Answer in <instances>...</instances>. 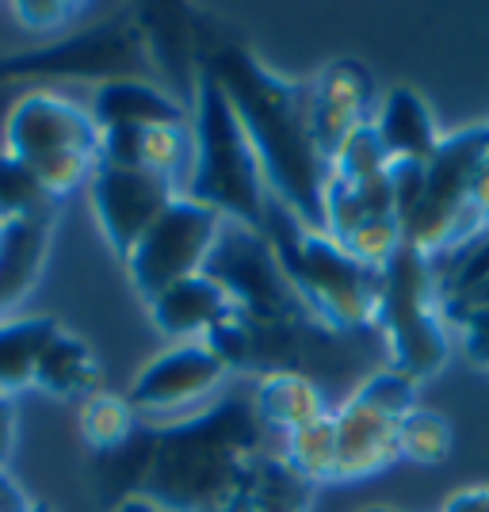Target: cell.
<instances>
[{
  "instance_id": "1",
  "label": "cell",
  "mask_w": 489,
  "mask_h": 512,
  "mask_svg": "<svg viewBox=\"0 0 489 512\" xmlns=\"http://www.w3.org/2000/svg\"><path fill=\"white\" fill-rule=\"evenodd\" d=\"M211 77L230 96L237 119L253 142L268 195L291 214H298L306 226L325 230L329 161L321 157L314 130H310L306 85L268 73L245 50L222 54Z\"/></svg>"
},
{
  "instance_id": "2",
  "label": "cell",
  "mask_w": 489,
  "mask_h": 512,
  "mask_svg": "<svg viewBox=\"0 0 489 512\" xmlns=\"http://www.w3.org/2000/svg\"><path fill=\"white\" fill-rule=\"evenodd\" d=\"M260 234L268 237L306 321L333 333H352L379 321L383 272L363 268L337 237L306 226L276 199L264 211Z\"/></svg>"
},
{
  "instance_id": "3",
  "label": "cell",
  "mask_w": 489,
  "mask_h": 512,
  "mask_svg": "<svg viewBox=\"0 0 489 512\" xmlns=\"http://www.w3.org/2000/svg\"><path fill=\"white\" fill-rule=\"evenodd\" d=\"M234 406H211L184 425L161 428L149 497L172 512H214L256 459L253 425Z\"/></svg>"
},
{
  "instance_id": "4",
  "label": "cell",
  "mask_w": 489,
  "mask_h": 512,
  "mask_svg": "<svg viewBox=\"0 0 489 512\" xmlns=\"http://www.w3.org/2000/svg\"><path fill=\"white\" fill-rule=\"evenodd\" d=\"M195 161L192 176L184 184V195H192L199 203H207L226 222L256 226L264 222V211L272 203L264 172L256 161V150L249 134L237 119L230 96L222 85L207 77L199 85V107H195Z\"/></svg>"
},
{
  "instance_id": "5",
  "label": "cell",
  "mask_w": 489,
  "mask_h": 512,
  "mask_svg": "<svg viewBox=\"0 0 489 512\" xmlns=\"http://www.w3.org/2000/svg\"><path fill=\"white\" fill-rule=\"evenodd\" d=\"M375 325H383L394 371L409 375L413 383L444 371L447 356H451V337H447V321L440 299H436V279H432L428 260L405 249L386 268Z\"/></svg>"
},
{
  "instance_id": "6",
  "label": "cell",
  "mask_w": 489,
  "mask_h": 512,
  "mask_svg": "<svg viewBox=\"0 0 489 512\" xmlns=\"http://www.w3.org/2000/svg\"><path fill=\"white\" fill-rule=\"evenodd\" d=\"M222 230H226L222 214L192 199V195H176L169 211L161 214L146 230V237L123 256L134 291L149 302L172 283L207 272Z\"/></svg>"
},
{
  "instance_id": "7",
  "label": "cell",
  "mask_w": 489,
  "mask_h": 512,
  "mask_svg": "<svg viewBox=\"0 0 489 512\" xmlns=\"http://www.w3.org/2000/svg\"><path fill=\"white\" fill-rule=\"evenodd\" d=\"M226 379H230V363L222 360L211 344L180 341L157 352L134 375L127 402L149 425L172 428L207 413Z\"/></svg>"
},
{
  "instance_id": "8",
  "label": "cell",
  "mask_w": 489,
  "mask_h": 512,
  "mask_svg": "<svg viewBox=\"0 0 489 512\" xmlns=\"http://www.w3.org/2000/svg\"><path fill=\"white\" fill-rule=\"evenodd\" d=\"M207 276L218 279L226 287V295L234 299L237 314H245L256 325H287L291 329V318H306L268 237L256 226L226 222L211 253V264H207Z\"/></svg>"
},
{
  "instance_id": "9",
  "label": "cell",
  "mask_w": 489,
  "mask_h": 512,
  "mask_svg": "<svg viewBox=\"0 0 489 512\" xmlns=\"http://www.w3.org/2000/svg\"><path fill=\"white\" fill-rule=\"evenodd\" d=\"M62 153L100 157V127L92 111L50 88H35L20 96L4 119V161L16 169H31L46 157H62Z\"/></svg>"
},
{
  "instance_id": "10",
  "label": "cell",
  "mask_w": 489,
  "mask_h": 512,
  "mask_svg": "<svg viewBox=\"0 0 489 512\" xmlns=\"http://www.w3.org/2000/svg\"><path fill=\"white\" fill-rule=\"evenodd\" d=\"M184 195L172 180L146 169H127V165H96L88 180V199L92 214L100 222V234L123 256L146 237V230L172 207V199Z\"/></svg>"
},
{
  "instance_id": "11",
  "label": "cell",
  "mask_w": 489,
  "mask_h": 512,
  "mask_svg": "<svg viewBox=\"0 0 489 512\" xmlns=\"http://www.w3.org/2000/svg\"><path fill=\"white\" fill-rule=\"evenodd\" d=\"M306 107H310V130L325 161H333L375 119V81L360 62L341 58L329 62L318 73L314 85H306Z\"/></svg>"
},
{
  "instance_id": "12",
  "label": "cell",
  "mask_w": 489,
  "mask_h": 512,
  "mask_svg": "<svg viewBox=\"0 0 489 512\" xmlns=\"http://www.w3.org/2000/svg\"><path fill=\"white\" fill-rule=\"evenodd\" d=\"M337 421V482L352 486L398 463V421L360 402L356 394L333 409Z\"/></svg>"
},
{
  "instance_id": "13",
  "label": "cell",
  "mask_w": 489,
  "mask_h": 512,
  "mask_svg": "<svg viewBox=\"0 0 489 512\" xmlns=\"http://www.w3.org/2000/svg\"><path fill=\"white\" fill-rule=\"evenodd\" d=\"M146 306H149V321L165 337H172V344L207 341L222 321H230L237 314V306L226 295V287L214 276H207V272L172 283L157 299H149Z\"/></svg>"
},
{
  "instance_id": "14",
  "label": "cell",
  "mask_w": 489,
  "mask_h": 512,
  "mask_svg": "<svg viewBox=\"0 0 489 512\" xmlns=\"http://www.w3.org/2000/svg\"><path fill=\"white\" fill-rule=\"evenodd\" d=\"M371 127L394 165H425L444 142L428 104L413 88H390L375 107Z\"/></svg>"
},
{
  "instance_id": "15",
  "label": "cell",
  "mask_w": 489,
  "mask_h": 512,
  "mask_svg": "<svg viewBox=\"0 0 489 512\" xmlns=\"http://www.w3.org/2000/svg\"><path fill=\"white\" fill-rule=\"evenodd\" d=\"M92 119L100 130H142V127H165V123H192L184 107L172 100L169 92L142 81H107L92 96Z\"/></svg>"
},
{
  "instance_id": "16",
  "label": "cell",
  "mask_w": 489,
  "mask_h": 512,
  "mask_svg": "<svg viewBox=\"0 0 489 512\" xmlns=\"http://www.w3.org/2000/svg\"><path fill=\"white\" fill-rule=\"evenodd\" d=\"M329 413L325 398L314 379H306L302 371H287V367H276L268 371L260 386H256L253 398V417L264 428H272L279 436H291L298 428L314 425Z\"/></svg>"
},
{
  "instance_id": "17",
  "label": "cell",
  "mask_w": 489,
  "mask_h": 512,
  "mask_svg": "<svg viewBox=\"0 0 489 512\" xmlns=\"http://www.w3.org/2000/svg\"><path fill=\"white\" fill-rule=\"evenodd\" d=\"M46 260V226L39 214L8 218V234L0 245V310L12 318V306L35 287Z\"/></svg>"
},
{
  "instance_id": "18",
  "label": "cell",
  "mask_w": 489,
  "mask_h": 512,
  "mask_svg": "<svg viewBox=\"0 0 489 512\" xmlns=\"http://www.w3.org/2000/svg\"><path fill=\"white\" fill-rule=\"evenodd\" d=\"M35 386L43 394H54V398H81L85 402L88 394L104 390L100 386V360L92 356V348L81 337L58 329L54 341L46 344L39 367H35Z\"/></svg>"
},
{
  "instance_id": "19",
  "label": "cell",
  "mask_w": 489,
  "mask_h": 512,
  "mask_svg": "<svg viewBox=\"0 0 489 512\" xmlns=\"http://www.w3.org/2000/svg\"><path fill=\"white\" fill-rule=\"evenodd\" d=\"M62 325L54 318H0V394L12 398L35 386V367Z\"/></svg>"
},
{
  "instance_id": "20",
  "label": "cell",
  "mask_w": 489,
  "mask_h": 512,
  "mask_svg": "<svg viewBox=\"0 0 489 512\" xmlns=\"http://www.w3.org/2000/svg\"><path fill=\"white\" fill-rule=\"evenodd\" d=\"M241 486L249 493L256 512H310V482H302L283 459H260L256 455Z\"/></svg>"
},
{
  "instance_id": "21",
  "label": "cell",
  "mask_w": 489,
  "mask_h": 512,
  "mask_svg": "<svg viewBox=\"0 0 489 512\" xmlns=\"http://www.w3.org/2000/svg\"><path fill=\"white\" fill-rule=\"evenodd\" d=\"M283 444H287L283 463L295 470L302 482H310V486L337 482V421H333V409L314 425L283 436Z\"/></svg>"
},
{
  "instance_id": "22",
  "label": "cell",
  "mask_w": 489,
  "mask_h": 512,
  "mask_svg": "<svg viewBox=\"0 0 489 512\" xmlns=\"http://www.w3.org/2000/svg\"><path fill=\"white\" fill-rule=\"evenodd\" d=\"M77 417H81L85 444L96 451H119L130 440L134 425H138V413L127 402V394H111V390L88 394Z\"/></svg>"
},
{
  "instance_id": "23",
  "label": "cell",
  "mask_w": 489,
  "mask_h": 512,
  "mask_svg": "<svg viewBox=\"0 0 489 512\" xmlns=\"http://www.w3.org/2000/svg\"><path fill=\"white\" fill-rule=\"evenodd\" d=\"M451 448H455V432H451L444 413L417 406L398 421V455L409 463L440 467L451 459Z\"/></svg>"
},
{
  "instance_id": "24",
  "label": "cell",
  "mask_w": 489,
  "mask_h": 512,
  "mask_svg": "<svg viewBox=\"0 0 489 512\" xmlns=\"http://www.w3.org/2000/svg\"><path fill=\"white\" fill-rule=\"evenodd\" d=\"M356 398L367 402V406H375L379 413H386V417L402 421L405 413L417 409V383H413L409 375H402V371H394V367H383V371H375L371 379H363L360 390H356Z\"/></svg>"
},
{
  "instance_id": "25",
  "label": "cell",
  "mask_w": 489,
  "mask_h": 512,
  "mask_svg": "<svg viewBox=\"0 0 489 512\" xmlns=\"http://www.w3.org/2000/svg\"><path fill=\"white\" fill-rule=\"evenodd\" d=\"M77 12H81L77 4H12V16L20 20V27L39 31V35H50V31L69 27V20H73Z\"/></svg>"
},
{
  "instance_id": "26",
  "label": "cell",
  "mask_w": 489,
  "mask_h": 512,
  "mask_svg": "<svg viewBox=\"0 0 489 512\" xmlns=\"http://www.w3.org/2000/svg\"><path fill=\"white\" fill-rule=\"evenodd\" d=\"M470 218H474V230L486 234L489 230V146L482 165L474 172V184H470Z\"/></svg>"
},
{
  "instance_id": "27",
  "label": "cell",
  "mask_w": 489,
  "mask_h": 512,
  "mask_svg": "<svg viewBox=\"0 0 489 512\" xmlns=\"http://www.w3.org/2000/svg\"><path fill=\"white\" fill-rule=\"evenodd\" d=\"M440 512H489V486H467L451 493Z\"/></svg>"
},
{
  "instance_id": "28",
  "label": "cell",
  "mask_w": 489,
  "mask_h": 512,
  "mask_svg": "<svg viewBox=\"0 0 489 512\" xmlns=\"http://www.w3.org/2000/svg\"><path fill=\"white\" fill-rule=\"evenodd\" d=\"M12 444H16V409H12V398H4L0 402V467L8 463Z\"/></svg>"
},
{
  "instance_id": "29",
  "label": "cell",
  "mask_w": 489,
  "mask_h": 512,
  "mask_svg": "<svg viewBox=\"0 0 489 512\" xmlns=\"http://www.w3.org/2000/svg\"><path fill=\"white\" fill-rule=\"evenodd\" d=\"M115 512H172V509H165L161 501H153L149 493H130V497L119 501V509Z\"/></svg>"
},
{
  "instance_id": "30",
  "label": "cell",
  "mask_w": 489,
  "mask_h": 512,
  "mask_svg": "<svg viewBox=\"0 0 489 512\" xmlns=\"http://www.w3.org/2000/svg\"><path fill=\"white\" fill-rule=\"evenodd\" d=\"M4 234H8V218H4V211H0V245H4Z\"/></svg>"
},
{
  "instance_id": "31",
  "label": "cell",
  "mask_w": 489,
  "mask_h": 512,
  "mask_svg": "<svg viewBox=\"0 0 489 512\" xmlns=\"http://www.w3.org/2000/svg\"><path fill=\"white\" fill-rule=\"evenodd\" d=\"M363 512H394V509H383V505H371V509H363Z\"/></svg>"
},
{
  "instance_id": "32",
  "label": "cell",
  "mask_w": 489,
  "mask_h": 512,
  "mask_svg": "<svg viewBox=\"0 0 489 512\" xmlns=\"http://www.w3.org/2000/svg\"><path fill=\"white\" fill-rule=\"evenodd\" d=\"M31 512H50V509H43V505H35V509H31Z\"/></svg>"
},
{
  "instance_id": "33",
  "label": "cell",
  "mask_w": 489,
  "mask_h": 512,
  "mask_svg": "<svg viewBox=\"0 0 489 512\" xmlns=\"http://www.w3.org/2000/svg\"><path fill=\"white\" fill-rule=\"evenodd\" d=\"M0 318H8V314H4V310H0Z\"/></svg>"
},
{
  "instance_id": "34",
  "label": "cell",
  "mask_w": 489,
  "mask_h": 512,
  "mask_svg": "<svg viewBox=\"0 0 489 512\" xmlns=\"http://www.w3.org/2000/svg\"><path fill=\"white\" fill-rule=\"evenodd\" d=\"M0 402H4V394H0Z\"/></svg>"
}]
</instances>
